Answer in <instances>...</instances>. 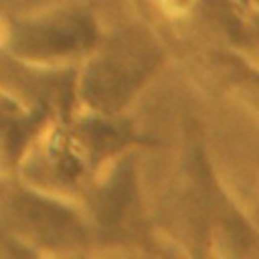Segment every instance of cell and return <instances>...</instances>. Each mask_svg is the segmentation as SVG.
<instances>
[{
    "instance_id": "cell-4",
    "label": "cell",
    "mask_w": 259,
    "mask_h": 259,
    "mask_svg": "<svg viewBox=\"0 0 259 259\" xmlns=\"http://www.w3.org/2000/svg\"><path fill=\"white\" fill-rule=\"evenodd\" d=\"M75 69L36 67L0 55V85L24 105L49 115L51 119L67 117L77 109Z\"/></svg>"
},
{
    "instance_id": "cell-5",
    "label": "cell",
    "mask_w": 259,
    "mask_h": 259,
    "mask_svg": "<svg viewBox=\"0 0 259 259\" xmlns=\"http://www.w3.org/2000/svg\"><path fill=\"white\" fill-rule=\"evenodd\" d=\"M51 121L0 85V176H14L24 154Z\"/></svg>"
},
{
    "instance_id": "cell-6",
    "label": "cell",
    "mask_w": 259,
    "mask_h": 259,
    "mask_svg": "<svg viewBox=\"0 0 259 259\" xmlns=\"http://www.w3.org/2000/svg\"><path fill=\"white\" fill-rule=\"evenodd\" d=\"M4 53V20H0V55Z\"/></svg>"
},
{
    "instance_id": "cell-1",
    "label": "cell",
    "mask_w": 259,
    "mask_h": 259,
    "mask_svg": "<svg viewBox=\"0 0 259 259\" xmlns=\"http://www.w3.org/2000/svg\"><path fill=\"white\" fill-rule=\"evenodd\" d=\"M93 245L75 200L0 176V255H79Z\"/></svg>"
},
{
    "instance_id": "cell-3",
    "label": "cell",
    "mask_w": 259,
    "mask_h": 259,
    "mask_svg": "<svg viewBox=\"0 0 259 259\" xmlns=\"http://www.w3.org/2000/svg\"><path fill=\"white\" fill-rule=\"evenodd\" d=\"M95 10L79 0H63L4 20V53L16 61L51 67H77L103 38Z\"/></svg>"
},
{
    "instance_id": "cell-2",
    "label": "cell",
    "mask_w": 259,
    "mask_h": 259,
    "mask_svg": "<svg viewBox=\"0 0 259 259\" xmlns=\"http://www.w3.org/2000/svg\"><path fill=\"white\" fill-rule=\"evenodd\" d=\"M162 63V45L146 28H125L101 42L75 69L79 109L123 115Z\"/></svg>"
}]
</instances>
